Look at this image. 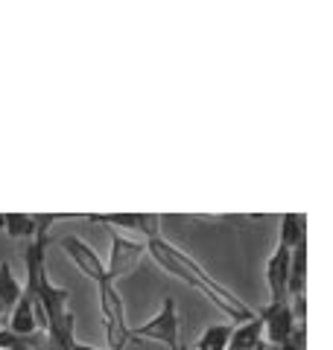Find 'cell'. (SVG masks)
I'll return each instance as SVG.
<instances>
[{
	"instance_id": "obj_1",
	"label": "cell",
	"mask_w": 333,
	"mask_h": 350,
	"mask_svg": "<svg viewBox=\"0 0 333 350\" xmlns=\"http://www.w3.org/2000/svg\"><path fill=\"white\" fill-rule=\"evenodd\" d=\"M143 243H147V254H152V260L158 262L166 275L179 278L182 283H187V286L202 292L210 304H217L219 310L225 315H231L237 324H246V321H251L254 315H258L249 304H243L228 286H222L217 278H210L208 269H202L193 257H187L184 251H179L173 243H166L164 237H152V239H143Z\"/></svg>"
},
{
	"instance_id": "obj_2",
	"label": "cell",
	"mask_w": 333,
	"mask_h": 350,
	"mask_svg": "<svg viewBox=\"0 0 333 350\" xmlns=\"http://www.w3.org/2000/svg\"><path fill=\"white\" fill-rule=\"evenodd\" d=\"M97 295H99V310H103V324H106V338L111 350H123L132 342V327L126 324V306L120 292L114 289L111 280L97 283Z\"/></svg>"
},
{
	"instance_id": "obj_3",
	"label": "cell",
	"mask_w": 333,
	"mask_h": 350,
	"mask_svg": "<svg viewBox=\"0 0 333 350\" xmlns=\"http://www.w3.org/2000/svg\"><path fill=\"white\" fill-rule=\"evenodd\" d=\"M129 333H132V342H135V338H155V342H161L170 350H184L182 338H179V315H175V301L173 298H164L161 310L155 312L147 324L132 327Z\"/></svg>"
},
{
	"instance_id": "obj_4",
	"label": "cell",
	"mask_w": 333,
	"mask_h": 350,
	"mask_svg": "<svg viewBox=\"0 0 333 350\" xmlns=\"http://www.w3.org/2000/svg\"><path fill=\"white\" fill-rule=\"evenodd\" d=\"M108 234H111V260L106 266V275H108L111 283H117L120 278H126L138 269L140 257L147 254V243L132 239V237L120 234V231H111V228H108Z\"/></svg>"
},
{
	"instance_id": "obj_5",
	"label": "cell",
	"mask_w": 333,
	"mask_h": 350,
	"mask_svg": "<svg viewBox=\"0 0 333 350\" xmlns=\"http://www.w3.org/2000/svg\"><path fill=\"white\" fill-rule=\"evenodd\" d=\"M85 219L99 222L106 228H123V231H138L147 239L161 237V216L158 213H88Z\"/></svg>"
},
{
	"instance_id": "obj_6",
	"label": "cell",
	"mask_w": 333,
	"mask_h": 350,
	"mask_svg": "<svg viewBox=\"0 0 333 350\" xmlns=\"http://www.w3.org/2000/svg\"><path fill=\"white\" fill-rule=\"evenodd\" d=\"M59 245H62L64 254H68V257L76 262V269H79L91 283H103V280H108L103 260L94 254V248L88 245L85 239H79V237H62V239H59Z\"/></svg>"
},
{
	"instance_id": "obj_7",
	"label": "cell",
	"mask_w": 333,
	"mask_h": 350,
	"mask_svg": "<svg viewBox=\"0 0 333 350\" xmlns=\"http://www.w3.org/2000/svg\"><path fill=\"white\" fill-rule=\"evenodd\" d=\"M258 315L263 321V333H266V342H269V345H284L286 338L293 336V330H295V319H293L290 301H286V304H266Z\"/></svg>"
},
{
	"instance_id": "obj_8",
	"label": "cell",
	"mask_w": 333,
	"mask_h": 350,
	"mask_svg": "<svg viewBox=\"0 0 333 350\" xmlns=\"http://www.w3.org/2000/svg\"><path fill=\"white\" fill-rule=\"evenodd\" d=\"M290 245L278 243L272 257L266 260V283H269V304H286V275H290Z\"/></svg>"
},
{
	"instance_id": "obj_9",
	"label": "cell",
	"mask_w": 333,
	"mask_h": 350,
	"mask_svg": "<svg viewBox=\"0 0 333 350\" xmlns=\"http://www.w3.org/2000/svg\"><path fill=\"white\" fill-rule=\"evenodd\" d=\"M307 292V239L290 251V275H286V298Z\"/></svg>"
},
{
	"instance_id": "obj_10",
	"label": "cell",
	"mask_w": 333,
	"mask_h": 350,
	"mask_svg": "<svg viewBox=\"0 0 333 350\" xmlns=\"http://www.w3.org/2000/svg\"><path fill=\"white\" fill-rule=\"evenodd\" d=\"M0 231L9 239H27V243H32L38 231V213H0Z\"/></svg>"
},
{
	"instance_id": "obj_11",
	"label": "cell",
	"mask_w": 333,
	"mask_h": 350,
	"mask_svg": "<svg viewBox=\"0 0 333 350\" xmlns=\"http://www.w3.org/2000/svg\"><path fill=\"white\" fill-rule=\"evenodd\" d=\"M18 298H21V283H18L15 271H12V262L3 260L0 262V321L12 312Z\"/></svg>"
},
{
	"instance_id": "obj_12",
	"label": "cell",
	"mask_w": 333,
	"mask_h": 350,
	"mask_svg": "<svg viewBox=\"0 0 333 350\" xmlns=\"http://www.w3.org/2000/svg\"><path fill=\"white\" fill-rule=\"evenodd\" d=\"M260 342H263V321H260V315H254L251 321L237 324L234 330H231L225 350H254Z\"/></svg>"
},
{
	"instance_id": "obj_13",
	"label": "cell",
	"mask_w": 333,
	"mask_h": 350,
	"mask_svg": "<svg viewBox=\"0 0 333 350\" xmlns=\"http://www.w3.org/2000/svg\"><path fill=\"white\" fill-rule=\"evenodd\" d=\"M301 239H307V216L304 213H284L281 216V237H278V243L295 248Z\"/></svg>"
},
{
	"instance_id": "obj_14",
	"label": "cell",
	"mask_w": 333,
	"mask_h": 350,
	"mask_svg": "<svg viewBox=\"0 0 333 350\" xmlns=\"http://www.w3.org/2000/svg\"><path fill=\"white\" fill-rule=\"evenodd\" d=\"M231 324H210L208 330L199 336L196 350H225L228 347V338H231Z\"/></svg>"
},
{
	"instance_id": "obj_15",
	"label": "cell",
	"mask_w": 333,
	"mask_h": 350,
	"mask_svg": "<svg viewBox=\"0 0 333 350\" xmlns=\"http://www.w3.org/2000/svg\"><path fill=\"white\" fill-rule=\"evenodd\" d=\"M266 347H269V350H301V347H298V345L293 342V338H286L284 345H266Z\"/></svg>"
},
{
	"instance_id": "obj_16",
	"label": "cell",
	"mask_w": 333,
	"mask_h": 350,
	"mask_svg": "<svg viewBox=\"0 0 333 350\" xmlns=\"http://www.w3.org/2000/svg\"><path fill=\"white\" fill-rule=\"evenodd\" d=\"M68 350H99V347H91V345H79V342H73Z\"/></svg>"
},
{
	"instance_id": "obj_17",
	"label": "cell",
	"mask_w": 333,
	"mask_h": 350,
	"mask_svg": "<svg viewBox=\"0 0 333 350\" xmlns=\"http://www.w3.org/2000/svg\"><path fill=\"white\" fill-rule=\"evenodd\" d=\"M9 350H29L27 347V338H24V345H15V347H9Z\"/></svg>"
},
{
	"instance_id": "obj_18",
	"label": "cell",
	"mask_w": 333,
	"mask_h": 350,
	"mask_svg": "<svg viewBox=\"0 0 333 350\" xmlns=\"http://www.w3.org/2000/svg\"><path fill=\"white\" fill-rule=\"evenodd\" d=\"M254 350H269V347H266V342H260L258 347H254Z\"/></svg>"
}]
</instances>
